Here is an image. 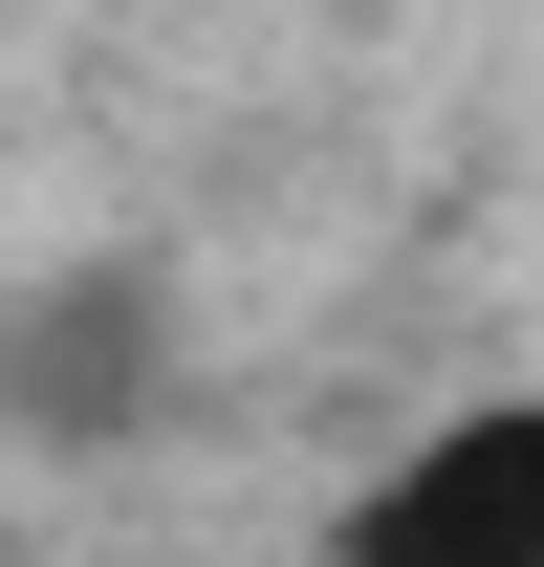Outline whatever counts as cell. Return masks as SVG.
Segmentation results:
<instances>
[{
    "label": "cell",
    "instance_id": "obj_1",
    "mask_svg": "<svg viewBox=\"0 0 544 567\" xmlns=\"http://www.w3.org/2000/svg\"><path fill=\"white\" fill-rule=\"evenodd\" d=\"M327 567H544V393H479L327 524Z\"/></svg>",
    "mask_w": 544,
    "mask_h": 567
},
{
    "label": "cell",
    "instance_id": "obj_2",
    "mask_svg": "<svg viewBox=\"0 0 544 567\" xmlns=\"http://www.w3.org/2000/svg\"><path fill=\"white\" fill-rule=\"evenodd\" d=\"M153 393V284H44V306H22V328H0V415H66V436H109Z\"/></svg>",
    "mask_w": 544,
    "mask_h": 567
}]
</instances>
